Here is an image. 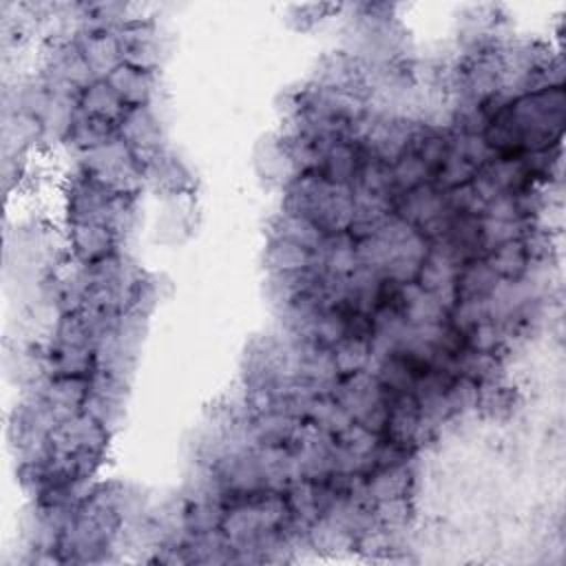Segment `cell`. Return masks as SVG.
Instances as JSON below:
<instances>
[{"instance_id":"6da1fadb","label":"cell","mask_w":566,"mask_h":566,"mask_svg":"<svg viewBox=\"0 0 566 566\" xmlns=\"http://www.w3.org/2000/svg\"><path fill=\"white\" fill-rule=\"evenodd\" d=\"M117 135L133 148V153L142 161L166 148L161 122L153 104L128 106V111L117 124Z\"/></svg>"},{"instance_id":"7a4b0ae2","label":"cell","mask_w":566,"mask_h":566,"mask_svg":"<svg viewBox=\"0 0 566 566\" xmlns=\"http://www.w3.org/2000/svg\"><path fill=\"white\" fill-rule=\"evenodd\" d=\"M75 42L97 80H106L122 64V44L115 29H82Z\"/></svg>"},{"instance_id":"3957f363","label":"cell","mask_w":566,"mask_h":566,"mask_svg":"<svg viewBox=\"0 0 566 566\" xmlns=\"http://www.w3.org/2000/svg\"><path fill=\"white\" fill-rule=\"evenodd\" d=\"M69 252L77 263H95L122 252L119 237L102 223L69 226Z\"/></svg>"},{"instance_id":"277c9868","label":"cell","mask_w":566,"mask_h":566,"mask_svg":"<svg viewBox=\"0 0 566 566\" xmlns=\"http://www.w3.org/2000/svg\"><path fill=\"white\" fill-rule=\"evenodd\" d=\"M144 181L164 195L192 192L195 179L186 164L168 148H161L144 161Z\"/></svg>"},{"instance_id":"5b68a950","label":"cell","mask_w":566,"mask_h":566,"mask_svg":"<svg viewBox=\"0 0 566 566\" xmlns=\"http://www.w3.org/2000/svg\"><path fill=\"white\" fill-rule=\"evenodd\" d=\"M106 82L117 91V95L126 102V106L153 104L155 95L159 93L157 71L135 69L124 62L106 77Z\"/></svg>"},{"instance_id":"8992f818","label":"cell","mask_w":566,"mask_h":566,"mask_svg":"<svg viewBox=\"0 0 566 566\" xmlns=\"http://www.w3.org/2000/svg\"><path fill=\"white\" fill-rule=\"evenodd\" d=\"M263 263L268 274L270 272H287V270H303L316 268V252L281 237H268V245L263 252Z\"/></svg>"},{"instance_id":"52a82bcc","label":"cell","mask_w":566,"mask_h":566,"mask_svg":"<svg viewBox=\"0 0 566 566\" xmlns=\"http://www.w3.org/2000/svg\"><path fill=\"white\" fill-rule=\"evenodd\" d=\"M77 106L86 115H93L113 124H119V119L128 111L126 102L117 95V91L106 80H95L91 86H86L80 93Z\"/></svg>"},{"instance_id":"ba28073f","label":"cell","mask_w":566,"mask_h":566,"mask_svg":"<svg viewBox=\"0 0 566 566\" xmlns=\"http://www.w3.org/2000/svg\"><path fill=\"white\" fill-rule=\"evenodd\" d=\"M332 356L336 363V369L340 376L360 371L369 365L371 358V338H358V336H343L334 347Z\"/></svg>"},{"instance_id":"9c48e42d","label":"cell","mask_w":566,"mask_h":566,"mask_svg":"<svg viewBox=\"0 0 566 566\" xmlns=\"http://www.w3.org/2000/svg\"><path fill=\"white\" fill-rule=\"evenodd\" d=\"M391 175H394L396 192H405V190H411V188H416L424 181H431L429 170L424 168L420 157H416L413 153H405L400 159H396L391 164Z\"/></svg>"}]
</instances>
